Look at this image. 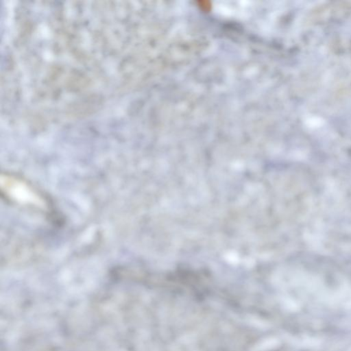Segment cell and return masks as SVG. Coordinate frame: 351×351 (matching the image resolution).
<instances>
[{"label":"cell","mask_w":351,"mask_h":351,"mask_svg":"<svg viewBox=\"0 0 351 351\" xmlns=\"http://www.w3.org/2000/svg\"><path fill=\"white\" fill-rule=\"evenodd\" d=\"M1 192L11 204L28 208L46 211L48 202L43 195L25 180L13 175L1 176Z\"/></svg>","instance_id":"6da1fadb"}]
</instances>
